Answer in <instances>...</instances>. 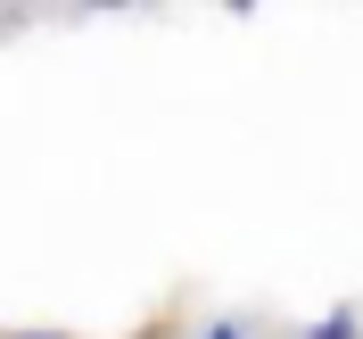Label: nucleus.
<instances>
[{
    "label": "nucleus",
    "mask_w": 363,
    "mask_h": 339,
    "mask_svg": "<svg viewBox=\"0 0 363 339\" xmlns=\"http://www.w3.org/2000/svg\"><path fill=\"white\" fill-rule=\"evenodd\" d=\"M25 339H33V331H25Z\"/></svg>",
    "instance_id": "1"
}]
</instances>
